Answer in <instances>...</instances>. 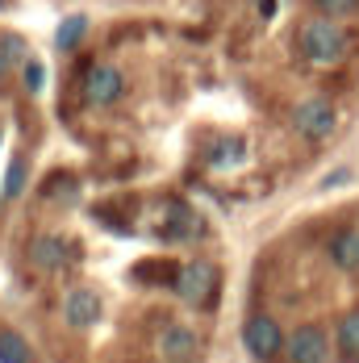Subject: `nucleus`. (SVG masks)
Listing matches in <instances>:
<instances>
[{
	"label": "nucleus",
	"mask_w": 359,
	"mask_h": 363,
	"mask_svg": "<svg viewBox=\"0 0 359 363\" xmlns=\"http://www.w3.org/2000/svg\"><path fill=\"white\" fill-rule=\"evenodd\" d=\"M338 347H343V355L359 359V309L338 322Z\"/></svg>",
	"instance_id": "nucleus-13"
},
{
	"label": "nucleus",
	"mask_w": 359,
	"mask_h": 363,
	"mask_svg": "<svg viewBox=\"0 0 359 363\" xmlns=\"http://www.w3.org/2000/svg\"><path fill=\"white\" fill-rule=\"evenodd\" d=\"M301 55L309 59V63H338L343 55H347V34L330 21V17H309L305 26H301Z\"/></svg>",
	"instance_id": "nucleus-1"
},
{
	"label": "nucleus",
	"mask_w": 359,
	"mask_h": 363,
	"mask_svg": "<svg viewBox=\"0 0 359 363\" xmlns=\"http://www.w3.org/2000/svg\"><path fill=\"white\" fill-rule=\"evenodd\" d=\"M84 34H88V17H84V13H72V17L59 21V30H55V46H59V50H75Z\"/></svg>",
	"instance_id": "nucleus-11"
},
{
	"label": "nucleus",
	"mask_w": 359,
	"mask_h": 363,
	"mask_svg": "<svg viewBox=\"0 0 359 363\" xmlns=\"http://www.w3.org/2000/svg\"><path fill=\"white\" fill-rule=\"evenodd\" d=\"M159 351H163V359L184 363V359H192V355L201 351V338H197L188 326H167L163 338H159Z\"/></svg>",
	"instance_id": "nucleus-8"
},
{
	"label": "nucleus",
	"mask_w": 359,
	"mask_h": 363,
	"mask_svg": "<svg viewBox=\"0 0 359 363\" xmlns=\"http://www.w3.org/2000/svg\"><path fill=\"white\" fill-rule=\"evenodd\" d=\"M167 225H172V234H180V238H197L201 234V221L192 218L188 205H167Z\"/></svg>",
	"instance_id": "nucleus-12"
},
{
	"label": "nucleus",
	"mask_w": 359,
	"mask_h": 363,
	"mask_svg": "<svg viewBox=\"0 0 359 363\" xmlns=\"http://www.w3.org/2000/svg\"><path fill=\"white\" fill-rule=\"evenodd\" d=\"M0 363H30V347L21 334H0Z\"/></svg>",
	"instance_id": "nucleus-14"
},
{
	"label": "nucleus",
	"mask_w": 359,
	"mask_h": 363,
	"mask_svg": "<svg viewBox=\"0 0 359 363\" xmlns=\"http://www.w3.org/2000/svg\"><path fill=\"white\" fill-rule=\"evenodd\" d=\"M243 347H247L259 363H272L280 355V347H285V330H280L276 318L259 313V318H251V322L243 326Z\"/></svg>",
	"instance_id": "nucleus-3"
},
{
	"label": "nucleus",
	"mask_w": 359,
	"mask_h": 363,
	"mask_svg": "<svg viewBox=\"0 0 359 363\" xmlns=\"http://www.w3.org/2000/svg\"><path fill=\"white\" fill-rule=\"evenodd\" d=\"M0 55H4V59H13V63H17V59H26V42H21L17 34H4V38H0Z\"/></svg>",
	"instance_id": "nucleus-18"
},
{
	"label": "nucleus",
	"mask_w": 359,
	"mask_h": 363,
	"mask_svg": "<svg viewBox=\"0 0 359 363\" xmlns=\"http://www.w3.org/2000/svg\"><path fill=\"white\" fill-rule=\"evenodd\" d=\"M247 155V146L238 143V138H226V143H217L209 150V163H234V159H243Z\"/></svg>",
	"instance_id": "nucleus-16"
},
{
	"label": "nucleus",
	"mask_w": 359,
	"mask_h": 363,
	"mask_svg": "<svg viewBox=\"0 0 359 363\" xmlns=\"http://www.w3.org/2000/svg\"><path fill=\"white\" fill-rule=\"evenodd\" d=\"M309 4H314L322 17H330V21H334V17H351L359 9V0H309Z\"/></svg>",
	"instance_id": "nucleus-15"
},
{
	"label": "nucleus",
	"mask_w": 359,
	"mask_h": 363,
	"mask_svg": "<svg viewBox=\"0 0 359 363\" xmlns=\"http://www.w3.org/2000/svg\"><path fill=\"white\" fill-rule=\"evenodd\" d=\"M21 188H26V159H13L4 172V196H21Z\"/></svg>",
	"instance_id": "nucleus-17"
},
{
	"label": "nucleus",
	"mask_w": 359,
	"mask_h": 363,
	"mask_svg": "<svg viewBox=\"0 0 359 363\" xmlns=\"http://www.w3.org/2000/svg\"><path fill=\"white\" fill-rule=\"evenodd\" d=\"M0 9H4V0H0Z\"/></svg>",
	"instance_id": "nucleus-22"
},
{
	"label": "nucleus",
	"mask_w": 359,
	"mask_h": 363,
	"mask_svg": "<svg viewBox=\"0 0 359 363\" xmlns=\"http://www.w3.org/2000/svg\"><path fill=\"white\" fill-rule=\"evenodd\" d=\"M63 313H67V326H96L101 318V296L92 289H72L63 301Z\"/></svg>",
	"instance_id": "nucleus-7"
},
{
	"label": "nucleus",
	"mask_w": 359,
	"mask_h": 363,
	"mask_svg": "<svg viewBox=\"0 0 359 363\" xmlns=\"http://www.w3.org/2000/svg\"><path fill=\"white\" fill-rule=\"evenodd\" d=\"M84 96H88L92 105H113V101L121 96V72H117L113 63L88 67V75H84Z\"/></svg>",
	"instance_id": "nucleus-5"
},
{
	"label": "nucleus",
	"mask_w": 359,
	"mask_h": 363,
	"mask_svg": "<svg viewBox=\"0 0 359 363\" xmlns=\"http://www.w3.org/2000/svg\"><path fill=\"white\" fill-rule=\"evenodd\" d=\"M26 88L42 92V63H26Z\"/></svg>",
	"instance_id": "nucleus-19"
},
{
	"label": "nucleus",
	"mask_w": 359,
	"mask_h": 363,
	"mask_svg": "<svg viewBox=\"0 0 359 363\" xmlns=\"http://www.w3.org/2000/svg\"><path fill=\"white\" fill-rule=\"evenodd\" d=\"M30 259H34V267L55 272V267L67 263V242L59 234H42V238H34V247H30Z\"/></svg>",
	"instance_id": "nucleus-10"
},
{
	"label": "nucleus",
	"mask_w": 359,
	"mask_h": 363,
	"mask_svg": "<svg viewBox=\"0 0 359 363\" xmlns=\"http://www.w3.org/2000/svg\"><path fill=\"white\" fill-rule=\"evenodd\" d=\"M285 351H288V363H322L326 359V334L318 326H301V330H292Z\"/></svg>",
	"instance_id": "nucleus-6"
},
{
	"label": "nucleus",
	"mask_w": 359,
	"mask_h": 363,
	"mask_svg": "<svg viewBox=\"0 0 359 363\" xmlns=\"http://www.w3.org/2000/svg\"><path fill=\"white\" fill-rule=\"evenodd\" d=\"M292 125H297V134L301 138H330L334 134V105L326 101V96H309V101H301L297 109H292Z\"/></svg>",
	"instance_id": "nucleus-4"
},
{
	"label": "nucleus",
	"mask_w": 359,
	"mask_h": 363,
	"mask_svg": "<svg viewBox=\"0 0 359 363\" xmlns=\"http://www.w3.org/2000/svg\"><path fill=\"white\" fill-rule=\"evenodd\" d=\"M259 13H263V17H272V13H276V0H259Z\"/></svg>",
	"instance_id": "nucleus-20"
},
{
	"label": "nucleus",
	"mask_w": 359,
	"mask_h": 363,
	"mask_svg": "<svg viewBox=\"0 0 359 363\" xmlns=\"http://www.w3.org/2000/svg\"><path fill=\"white\" fill-rule=\"evenodd\" d=\"M4 72H9V59H4V55H0V79H4Z\"/></svg>",
	"instance_id": "nucleus-21"
},
{
	"label": "nucleus",
	"mask_w": 359,
	"mask_h": 363,
	"mask_svg": "<svg viewBox=\"0 0 359 363\" xmlns=\"http://www.w3.org/2000/svg\"><path fill=\"white\" fill-rule=\"evenodd\" d=\"M330 259L343 272H359V225H347L330 238Z\"/></svg>",
	"instance_id": "nucleus-9"
},
{
	"label": "nucleus",
	"mask_w": 359,
	"mask_h": 363,
	"mask_svg": "<svg viewBox=\"0 0 359 363\" xmlns=\"http://www.w3.org/2000/svg\"><path fill=\"white\" fill-rule=\"evenodd\" d=\"M214 289H217V267H214V263L192 259V263L176 267V292L188 301V305L209 309V305H214Z\"/></svg>",
	"instance_id": "nucleus-2"
}]
</instances>
